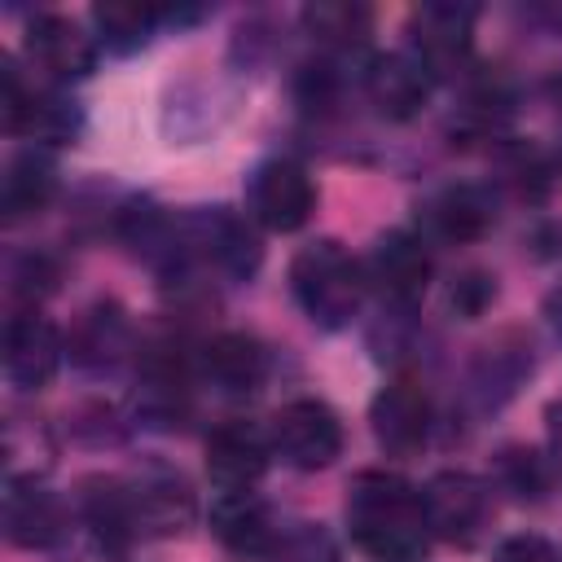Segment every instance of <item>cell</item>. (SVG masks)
<instances>
[{"mask_svg": "<svg viewBox=\"0 0 562 562\" xmlns=\"http://www.w3.org/2000/svg\"><path fill=\"white\" fill-rule=\"evenodd\" d=\"M369 422H373V435L386 452H395V457L417 452L430 435V395H426V386L417 378H391L373 395Z\"/></svg>", "mask_w": 562, "mask_h": 562, "instance_id": "12", "label": "cell"}, {"mask_svg": "<svg viewBox=\"0 0 562 562\" xmlns=\"http://www.w3.org/2000/svg\"><path fill=\"white\" fill-rule=\"evenodd\" d=\"M211 531L233 558H268L281 527L255 492H220L211 501Z\"/></svg>", "mask_w": 562, "mask_h": 562, "instance_id": "18", "label": "cell"}, {"mask_svg": "<svg viewBox=\"0 0 562 562\" xmlns=\"http://www.w3.org/2000/svg\"><path fill=\"white\" fill-rule=\"evenodd\" d=\"M268 562H342V553L325 522H290L281 527Z\"/></svg>", "mask_w": 562, "mask_h": 562, "instance_id": "29", "label": "cell"}, {"mask_svg": "<svg viewBox=\"0 0 562 562\" xmlns=\"http://www.w3.org/2000/svg\"><path fill=\"white\" fill-rule=\"evenodd\" d=\"M57 277H61V268H57V259H48L44 250H31V255H22V259L9 263V290H13V299H22L26 307H35L44 294H53V290H57Z\"/></svg>", "mask_w": 562, "mask_h": 562, "instance_id": "30", "label": "cell"}, {"mask_svg": "<svg viewBox=\"0 0 562 562\" xmlns=\"http://www.w3.org/2000/svg\"><path fill=\"white\" fill-rule=\"evenodd\" d=\"M268 470V443L250 422H220L206 435V474L220 492H250Z\"/></svg>", "mask_w": 562, "mask_h": 562, "instance_id": "15", "label": "cell"}, {"mask_svg": "<svg viewBox=\"0 0 562 562\" xmlns=\"http://www.w3.org/2000/svg\"><path fill=\"white\" fill-rule=\"evenodd\" d=\"M127 496H132L136 536H180L198 518V496L189 479L167 465L140 470V479L127 483Z\"/></svg>", "mask_w": 562, "mask_h": 562, "instance_id": "10", "label": "cell"}, {"mask_svg": "<svg viewBox=\"0 0 562 562\" xmlns=\"http://www.w3.org/2000/svg\"><path fill=\"white\" fill-rule=\"evenodd\" d=\"M509 342V338H505ZM505 342H496V347H483L479 351V364H474V382L483 386V395L496 404V400H505L527 373H531V342L522 347V342H514V347H505Z\"/></svg>", "mask_w": 562, "mask_h": 562, "instance_id": "26", "label": "cell"}, {"mask_svg": "<svg viewBox=\"0 0 562 562\" xmlns=\"http://www.w3.org/2000/svg\"><path fill=\"white\" fill-rule=\"evenodd\" d=\"M92 22H97V40L110 53H136L149 44L162 13L154 4H140V0H105L92 9Z\"/></svg>", "mask_w": 562, "mask_h": 562, "instance_id": "25", "label": "cell"}, {"mask_svg": "<svg viewBox=\"0 0 562 562\" xmlns=\"http://www.w3.org/2000/svg\"><path fill=\"white\" fill-rule=\"evenodd\" d=\"M61 334L35 312V307H22L9 316L4 325V373L18 391H40L44 382H53L57 364H61Z\"/></svg>", "mask_w": 562, "mask_h": 562, "instance_id": "11", "label": "cell"}, {"mask_svg": "<svg viewBox=\"0 0 562 562\" xmlns=\"http://www.w3.org/2000/svg\"><path fill=\"white\" fill-rule=\"evenodd\" d=\"M496 299V277H487V272H461L457 281H452V290H448V307L461 316V321H474V316H483V307Z\"/></svg>", "mask_w": 562, "mask_h": 562, "instance_id": "31", "label": "cell"}, {"mask_svg": "<svg viewBox=\"0 0 562 562\" xmlns=\"http://www.w3.org/2000/svg\"><path fill=\"white\" fill-rule=\"evenodd\" d=\"M202 373L228 391V395H246L263 382L268 373V356L263 347L250 338V334H215L206 347H202Z\"/></svg>", "mask_w": 562, "mask_h": 562, "instance_id": "22", "label": "cell"}, {"mask_svg": "<svg viewBox=\"0 0 562 562\" xmlns=\"http://www.w3.org/2000/svg\"><path fill=\"white\" fill-rule=\"evenodd\" d=\"M496 171H501V184L522 202H540L553 184V167L531 145H505L496 158Z\"/></svg>", "mask_w": 562, "mask_h": 562, "instance_id": "27", "label": "cell"}, {"mask_svg": "<svg viewBox=\"0 0 562 562\" xmlns=\"http://www.w3.org/2000/svg\"><path fill=\"white\" fill-rule=\"evenodd\" d=\"M290 290L307 312V321H316L321 329H342L360 312L369 281H364V263H356L342 241L321 237L294 255Z\"/></svg>", "mask_w": 562, "mask_h": 562, "instance_id": "2", "label": "cell"}, {"mask_svg": "<svg viewBox=\"0 0 562 562\" xmlns=\"http://www.w3.org/2000/svg\"><path fill=\"white\" fill-rule=\"evenodd\" d=\"M347 527L373 562H417L430 544L422 492L391 470H360L351 479Z\"/></svg>", "mask_w": 562, "mask_h": 562, "instance_id": "1", "label": "cell"}, {"mask_svg": "<svg viewBox=\"0 0 562 562\" xmlns=\"http://www.w3.org/2000/svg\"><path fill=\"white\" fill-rule=\"evenodd\" d=\"M0 83H4L0 105H4V132L9 136L35 140V145H75L79 140L83 110H79L75 97H66L57 88L22 83V75L13 70V61H4Z\"/></svg>", "mask_w": 562, "mask_h": 562, "instance_id": "3", "label": "cell"}, {"mask_svg": "<svg viewBox=\"0 0 562 562\" xmlns=\"http://www.w3.org/2000/svg\"><path fill=\"white\" fill-rule=\"evenodd\" d=\"M189 408V373L171 342L145 347L136 369V413L149 426H176Z\"/></svg>", "mask_w": 562, "mask_h": 562, "instance_id": "17", "label": "cell"}, {"mask_svg": "<svg viewBox=\"0 0 562 562\" xmlns=\"http://www.w3.org/2000/svg\"><path fill=\"white\" fill-rule=\"evenodd\" d=\"M53 189H57L53 158L40 154V149H22L18 158H9L4 180H0V211H4V220L40 215L53 202Z\"/></svg>", "mask_w": 562, "mask_h": 562, "instance_id": "23", "label": "cell"}, {"mask_svg": "<svg viewBox=\"0 0 562 562\" xmlns=\"http://www.w3.org/2000/svg\"><path fill=\"white\" fill-rule=\"evenodd\" d=\"M417 215L426 220V228L439 237V241H474L487 233L492 224V202L483 189L474 184H448L439 189L435 198H426L417 206Z\"/></svg>", "mask_w": 562, "mask_h": 562, "instance_id": "21", "label": "cell"}, {"mask_svg": "<svg viewBox=\"0 0 562 562\" xmlns=\"http://www.w3.org/2000/svg\"><path fill=\"white\" fill-rule=\"evenodd\" d=\"M558 162H562V145H558Z\"/></svg>", "mask_w": 562, "mask_h": 562, "instance_id": "34", "label": "cell"}, {"mask_svg": "<svg viewBox=\"0 0 562 562\" xmlns=\"http://www.w3.org/2000/svg\"><path fill=\"white\" fill-rule=\"evenodd\" d=\"M26 53H31V61L48 75V79H57V83H70V79H83V75H92V66H97V44H92V35H83L70 18H61V13H40L31 26H26Z\"/></svg>", "mask_w": 562, "mask_h": 562, "instance_id": "16", "label": "cell"}, {"mask_svg": "<svg viewBox=\"0 0 562 562\" xmlns=\"http://www.w3.org/2000/svg\"><path fill=\"white\" fill-rule=\"evenodd\" d=\"M430 272H435V259H430V246L422 233H408V228H391L373 241L369 259H364V281L391 299V303H413L426 294L430 285Z\"/></svg>", "mask_w": 562, "mask_h": 562, "instance_id": "9", "label": "cell"}, {"mask_svg": "<svg viewBox=\"0 0 562 562\" xmlns=\"http://www.w3.org/2000/svg\"><path fill=\"white\" fill-rule=\"evenodd\" d=\"M413 57L430 70V79H452L470 61L474 44V9L470 4H426L408 22Z\"/></svg>", "mask_w": 562, "mask_h": 562, "instance_id": "8", "label": "cell"}, {"mask_svg": "<svg viewBox=\"0 0 562 562\" xmlns=\"http://www.w3.org/2000/svg\"><path fill=\"white\" fill-rule=\"evenodd\" d=\"M66 505L35 479H9L4 487V536L18 549H53L66 536Z\"/></svg>", "mask_w": 562, "mask_h": 562, "instance_id": "13", "label": "cell"}, {"mask_svg": "<svg viewBox=\"0 0 562 562\" xmlns=\"http://www.w3.org/2000/svg\"><path fill=\"white\" fill-rule=\"evenodd\" d=\"M246 206L255 224L272 233H294L316 211L312 176L294 158H263L246 180Z\"/></svg>", "mask_w": 562, "mask_h": 562, "instance_id": "5", "label": "cell"}, {"mask_svg": "<svg viewBox=\"0 0 562 562\" xmlns=\"http://www.w3.org/2000/svg\"><path fill=\"white\" fill-rule=\"evenodd\" d=\"M492 483L501 492H509L514 501H540V492H544V461H540V452H531L522 443L501 448L496 461H492Z\"/></svg>", "mask_w": 562, "mask_h": 562, "instance_id": "28", "label": "cell"}, {"mask_svg": "<svg viewBox=\"0 0 562 562\" xmlns=\"http://www.w3.org/2000/svg\"><path fill=\"white\" fill-rule=\"evenodd\" d=\"M303 26L329 53H360L369 40L373 13L364 4H347V0H316L303 9Z\"/></svg>", "mask_w": 562, "mask_h": 562, "instance_id": "24", "label": "cell"}, {"mask_svg": "<svg viewBox=\"0 0 562 562\" xmlns=\"http://www.w3.org/2000/svg\"><path fill=\"white\" fill-rule=\"evenodd\" d=\"M79 522L97 536L101 549H123L136 536L127 483L123 479H105V474L83 479L79 483Z\"/></svg>", "mask_w": 562, "mask_h": 562, "instance_id": "20", "label": "cell"}, {"mask_svg": "<svg viewBox=\"0 0 562 562\" xmlns=\"http://www.w3.org/2000/svg\"><path fill=\"white\" fill-rule=\"evenodd\" d=\"M127 347H132V325H127V316H123L119 303H92V307L75 321V329H70V338H66L70 360H75L79 369H88V373L114 369V364L127 356Z\"/></svg>", "mask_w": 562, "mask_h": 562, "instance_id": "19", "label": "cell"}, {"mask_svg": "<svg viewBox=\"0 0 562 562\" xmlns=\"http://www.w3.org/2000/svg\"><path fill=\"white\" fill-rule=\"evenodd\" d=\"M268 443L294 470H325L342 452V422L325 400H290L272 417Z\"/></svg>", "mask_w": 562, "mask_h": 562, "instance_id": "4", "label": "cell"}, {"mask_svg": "<svg viewBox=\"0 0 562 562\" xmlns=\"http://www.w3.org/2000/svg\"><path fill=\"white\" fill-rule=\"evenodd\" d=\"M189 224V246H193V259H211L228 281H250L263 263V246H259V233L250 228L246 215L228 211V206H211V211H198L184 220Z\"/></svg>", "mask_w": 562, "mask_h": 562, "instance_id": "7", "label": "cell"}, {"mask_svg": "<svg viewBox=\"0 0 562 562\" xmlns=\"http://www.w3.org/2000/svg\"><path fill=\"white\" fill-rule=\"evenodd\" d=\"M430 88H435V79L413 53H382L364 70V92H369L373 110L391 123L422 114V105L430 101Z\"/></svg>", "mask_w": 562, "mask_h": 562, "instance_id": "14", "label": "cell"}, {"mask_svg": "<svg viewBox=\"0 0 562 562\" xmlns=\"http://www.w3.org/2000/svg\"><path fill=\"white\" fill-rule=\"evenodd\" d=\"M496 562H562V553L544 540V536H531V531H522V536H509V540H501V549H496Z\"/></svg>", "mask_w": 562, "mask_h": 562, "instance_id": "32", "label": "cell"}, {"mask_svg": "<svg viewBox=\"0 0 562 562\" xmlns=\"http://www.w3.org/2000/svg\"><path fill=\"white\" fill-rule=\"evenodd\" d=\"M549 321H553V329L562 334V285L549 294Z\"/></svg>", "mask_w": 562, "mask_h": 562, "instance_id": "33", "label": "cell"}, {"mask_svg": "<svg viewBox=\"0 0 562 562\" xmlns=\"http://www.w3.org/2000/svg\"><path fill=\"white\" fill-rule=\"evenodd\" d=\"M422 514L430 536L448 544H474L492 518V492L465 470H443L422 487Z\"/></svg>", "mask_w": 562, "mask_h": 562, "instance_id": "6", "label": "cell"}]
</instances>
